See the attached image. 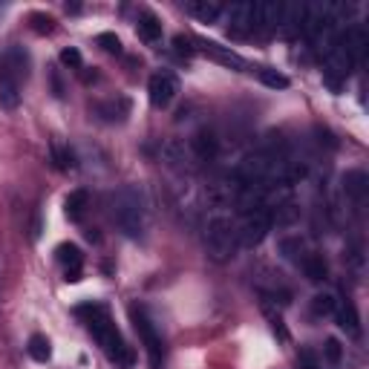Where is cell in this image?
<instances>
[{"label": "cell", "instance_id": "obj_1", "mask_svg": "<svg viewBox=\"0 0 369 369\" xmlns=\"http://www.w3.org/2000/svg\"><path fill=\"white\" fill-rule=\"evenodd\" d=\"M78 314L84 318L90 335L95 338V344L101 346V352L110 358L116 366H133V349L125 344V338L118 335L116 323L110 318V311H107L104 306H81Z\"/></svg>", "mask_w": 369, "mask_h": 369}, {"label": "cell", "instance_id": "obj_2", "mask_svg": "<svg viewBox=\"0 0 369 369\" xmlns=\"http://www.w3.org/2000/svg\"><path fill=\"white\" fill-rule=\"evenodd\" d=\"M26 75H29V55L21 47H9L0 58V110H18Z\"/></svg>", "mask_w": 369, "mask_h": 369}, {"label": "cell", "instance_id": "obj_3", "mask_svg": "<svg viewBox=\"0 0 369 369\" xmlns=\"http://www.w3.org/2000/svg\"><path fill=\"white\" fill-rule=\"evenodd\" d=\"M110 214H113V222L118 225L121 234L127 237H139L144 231V199L136 188H121L110 196Z\"/></svg>", "mask_w": 369, "mask_h": 369}, {"label": "cell", "instance_id": "obj_4", "mask_svg": "<svg viewBox=\"0 0 369 369\" xmlns=\"http://www.w3.org/2000/svg\"><path fill=\"white\" fill-rule=\"evenodd\" d=\"M237 228L234 222L228 220V216L216 214L208 220V228H205V249H208V254L216 259V263H225V259L234 257L237 251Z\"/></svg>", "mask_w": 369, "mask_h": 369}, {"label": "cell", "instance_id": "obj_5", "mask_svg": "<svg viewBox=\"0 0 369 369\" xmlns=\"http://www.w3.org/2000/svg\"><path fill=\"white\" fill-rule=\"evenodd\" d=\"M268 231H271V211L263 205V208H257V211L242 214V222L237 228V242L242 249H257V245L268 237Z\"/></svg>", "mask_w": 369, "mask_h": 369}, {"label": "cell", "instance_id": "obj_6", "mask_svg": "<svg viewBox=\"0 0 369 369\" xmlns=\"http://www.w3.org/2000/svg\"><path fill=\"white\" fill-rule=\"evenodd\" d=\"M130 318H133V326H136V332H139L147 355H150V361L159 366L162 358H165V340H162V335L156 332V323L150 320V314L144 309H130Z\"/></svg>", "mask_w": 369, "mask_h": 369}, {"label": "cell", "instance_id": "obj_7", "mask_svg": "<svg viewBox=\"0 0 369 369\" xmlns=\"http://www.w3.org/2000/svg\"><path fill=\"white\" fill-rule=\"evenodd\" d=\"M176 92H179V78H176L173 73H156L153 78H150L147 84V99L150 104L156 107V110H165V107L173 104Z\"/></svg>", "mask_w": 369, "mask_h": 369}, {"label": "cell", "instance_id": "obj_8", "mask_svg": "<svg viewBox=\"0 0 369 369\" xmlns=\"http://www.w3.org/2000/svg\"><path fill=\"white\" fill-rule=\"evenodd\" d=\"M280 21H283V3H275V0L254 3V29L268 35V32L280 29Z\"/></svg>", "mask_w": 369, "mask_h": 369}, {"label": "cell", "instance_id": "obj_9", "mask_svg": "<svg viewBox=\"0 0 369 369\" xmlns=\"http://www.w3.org/2000/svg\"><path fill=\"white\" fill-rule=\"evenodd\" d=\"M254 29V3H234L228 9V35L245 38Z\"/></svg>", "mask_w": 369, "mask_h": 369}, {"label": "cell", "instance_id": "obj_10", "mask_svg": "<svg viewBox=\"0 0 369 369\" xmlns=\"http://www.w3.org/2000/svg\"><path fill=\"white\" fill-rule=\"evenodd\" d=\"M58 263L64 266V280L66 283H78L81 280V268H84V254L78 245L64 242L58 245Z\"/></svg>", "mask_w": 369, "mask_h": 369}, {"label": "cell", "instance_id": "obj_11", "mask_svg": "<svg viewBox=\"0 0 369 369\" xmlns=\"http://www.w3.org/2000/svg\"><path fill=\"white\" fill-rule=\"evenodd\" d=\"M162 156H165V162H168L170 168H179V170L194 168V162H196L190 144H185L182 139H170L165 147H162Z\"/></svg>", "mask_w": 369, "mask_h": 369}, {"label": "cell", "instance_id": "obj_12", "mask_svg": "<svg viewBox=\"0 0 369 369\" xmlns=\"http://www.w3.org/2000/svg\"><path fill=\"white\" fill-rule=\"evenodd\" d=\"M303 26H306V3H283V21H280L283 35L297 38L303 35Z\"/></svg>", "mask_w": 369, "mask_h": 369}, {"label": "cell", "instance_id": "obj_13", "mask_svg": "<svg viewBox=\"0 0 369 369\" xmlns=\"http://www.w3.org/2000/svg\"><path fill=\"white\" fill-rule=\"evenodd\" d=\"M196 47H199V52H205V55H211L214 61H220L225 66H237V70H242V66H245V61L237 55V52H231V49H225L220 44H214V40H196Z\"/></svg>", "mask_w": 369, "mask_h": 369}, {"label": "cell", "instance_id": "obj_14", "mask_svg": "<svg viewBox=\"0 0 369 369\" xmlns=\"http://www.w3.org/2000/svg\"><path fill=\"white\" fill-rule=\"evenodd\" d=\"M344 190H346V196H349L352 202L364 205V199H366V194H369V176H366L364 170H349V173L344 176Z\"/></svg>", "mask_w": 369, "mask_h": 369}, {"label": "cell", "instance_id": "obj_15", "mask_svg": "<svg viewBox=\"0 0 369 369\" xmlns=\"http://www.w3.org/2000/svg\"><path fill=\"white\" fill-rule=\"evenodd\" d=\"M92 113L99 116L101 121H125V116L130 113V101L127 99H113V101H101L92 107Z\"/></svg>", "mask_w": 369, "mask_h": 369}, {"label": "cell", "instance_id": "obj_16", "mask_svg": "<svg viewBox=\"0 0 369 369\" xmlns=\"http://www.w3.org/2000/svg\"><path fill=\"white\" fill-rule=\"evenodd\" d=\"M190 150H194L196 162H211L216 156V150H220V144H216V136L214 133L202 130V133H196V139L190 142Z\"/></svg>", "mask_w": 369, "mask_h": 369}, {"label": "cell", "instance_id": "obj_17", "mask_svg": "<svg viewBox=\"0 0 369 369\" xmlns=\"http://www.w3.org/2000/svg\"><path fill=\"white\" fill-rule=\"evenodd\" d=\"M338 314V326L344 329L346 335L352 338H361V318H358V309H355L352 303H344L340 309H335Z\"/></svg>", "mask_w": 369, "mask_h": 369}, {"label": "cell", "instance_id": "obj_18", "mask_svg": "<svg viewBox=\"0 0 369 369\" xmlns=\"http://www.w3.org/2000/svg\"><path fill=\"white\" fill-rule=\"evenodd\" d=\"M136 32H139V38L144 40V44H156V40L162 38V23H159L156 15H150V12H142L139 23H136Z\"/></svg>", "mask_w": 369, "mask_h": 369}, {"label": "cell", "instance_id": "obj_19", "mask_svg": "<svg viewBox=\"0 0 369 369\" xmlns=\"http://www.w3.org/2000/svg\"><path fill=\"white\" fill-rule=\"evenodd\" d=\"M87 205H90V196H87V190H73V194L66 196V202H64V211H66V216H70L73 222H78L81 216H84Z\"/></svg>", "mask_w": 369, "mask_h": 369}, {"label": "cell", "instance_id": "obj_20", "mask_svg": "<svg viewBox=\"0 0 369 369\" xmlns=\"http://www.w3.org/2000/svg\"><path fill=\"white\" fill-rule=\"evenodd\" d=\"M185 9H188L194 18H199L202 23H214L216 18H220V12H222L220 3H208V0H194V3H188Z\"/></svg>", "mask_w": 369, "mask_h": 369}, {"label": "cell", "instance_id": "obj_21", "mask_svg": "<svg viewBox=\"0 0 369 369\" xmlns=\"http://www.w3.org/2000/svg\"><path fill=\"white\" fill-rule=\"evenodd\" d=\"M303 271H306V277L311 280V283H320V280H326V275H329V268H326V259L320 257V254H306L303 259Z\"/></svg>", "mask_w": 369, "mask_h": 369}, {"label": "cell", "instance_id": "obj_22", "mask_svg": "<svg viewBox=\"0 0 369 369\" xmlns=\"http://www.w3.org/2000/svg\"><path fill=\"white\" fill-rule=\"evenodd\" d=\"M297 220H300V208L294 202H283V205H277V211L271 214V225L277 222V228H292Z\"/></svg>", "mask_w": 369, "mask_h": 369}, {"label": "cell", "instance_id": "obj_23", "mask_svg": "<svg viewBox=\"0 0 369 369\" xmlns=\"http://www.w3.org/2000/svg\"><path fill=\"white\" fill-rule=\"evenodd\" d=\"M29 355H32L35 361L47 364V361L52 358V346H49V340H47L44 335H32V338H29Z\"/></svg>", "mask_w": 369, "mask_h": 369}, {"label": "cell", "instance_id": "obj_24", "mask_svg": "<svg viewBox=\"0 0 369 369\" xmlns=\"http://www.w3.org/2000/svg\"><path fill=\"white\" fill-rule=\"evenodd\" d=\"M257 75H259V81H263L266 87H271V90H285V87H289V78H285L283 73H277V70H268V66H259Z\"/></svg>", "mask_w": 369, "mask_h": 369}, {"label": "cell", "instance_id": "obj_25", "mask_svg": "<svg viewBox=\"0 0 369 369\" xmlns=\"http://www.w3.org/2000/svg\"><path fill=\"white\" fill-rule=\"evenodd\" d=\"M335 309H338V303H335L332 294H314L311 297V311L320 314V318H326V314H335Z\"/></svg>", "mask_w": 369, "mask_h": 369}, {"label": "cell", "instance_id": "obj_26", "mask_svg": "<svg viewBox=\"0 0 369 369\" xmlns=\"http://www.w3.org/2000/svg\"><path fill=\"white\" fill-rule=\"evenodd\" d=\"M52 159H55V165H58L61 170L75 168V156H73V150H70V147L55 144V147H52Z\"/></svg>", "mask_w": 369, "mask_h": 369}, {"label": "cell", "instance_id": "obj_27", "mask_svg": "<svg viewBox=\"0 0 369 369\" xmlns=\"http://www.w3.org/2000/svg\"><path fill=\"white\" fill-rule=\"evenodd\" d=\"M99 44H101L107 52H110V55H118V52H121V40H118L113 32H101V35H99Z\"/></svg>", "mask_w": 369, "mask_h": 369}, {"label": "cell", "instance_id": "obj_28", "mask_svg": "<svg viewBox=\"0 0 369 369\" xmlns=\"http://www.w3.org/2000/svg\"><path fill=\"white\" fill-rule=\"evenodd\" d=\"M55 21H52L49 15H32V29L38 32V35H49L55 26H52Z\"/></svg>", "mask_w": 369, "mask_h": 369}, {"label": "cell", "instance_id": "obj_29", "mask_svg": "<svg viewBox=\"0 0 369 369\" xmlns=\"http://www.w3.org/2000/svg\"><path fill=\"white\" fill-rule=\"evenodd\" d=\"M323 355H326V361H329V364H338L340 358H344V349H340V344L335 338H329V340H326V346H323Z\"/></svg>", "mask_w": 369, "mask_h": 369}, {"label": "cell", "instance_id": "obj_30", "mask_svg": "<svg viewBox=\"0 0 369 369\" xmlns=\"http://www.w3.org/2000/svg\"><path fill=\"white\" fill-rule=\"evenodd\" d=\"M280 249H283V254L289 257V259H297V254L303 251V242H300V240H283ZM297 263H300V259H297Z\"/></svg>", "mask_w": 369, "mask_h": 369}, {"label": "cell", "instance_id": "obj_31", "mask_svg": "<svg viewBox=\"0 0 369 369\" xmlns=\"http://www.w3.org/2000/svg\"><path fill=\"white\" fill-rule=\"evenodd\" d=\"M297 366H300V369H318V358H314V352H311V349H300Z\"/></svg>", "mask_w": 369, "mask_h": 369}, {"label": "cell", "instance_id": "obj_32", "mask_svg": "<svg viewBox=\"0 0 369 369\" xmlns=\"http://www.w3.org/2000/svg\"><path fill=\"white\" fill-rule=\"evenodd\" d=\"M61 64H66V66H81V52L75 49V47H66L64 52H61Z\"/></svg>", "mask_w": 369, "mask_h": 369}, {"label": "cell", "instance_id": "obj_33", "mask_svg": "<svg viewBox=\"0 0 369 369\" xmlns=\"http://www.w3.org/2000/svg\"><path fill=\"white\" fill-rule=\"evenodd\" d=\"M266 314H268V323H271V329H275V335H280V340H289V332H285L280 314H271L268 309H266Z\"/></svg>", "mask_w": 369, "mask_h": 369}]
</instances>
